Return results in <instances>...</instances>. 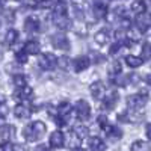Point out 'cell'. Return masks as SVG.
I'll return each instance as SVG.
<instances>
[{
  "label": "cell",
  "mask_w": 151,
  "mask_h": 151,
  "mask_svg": "<svg viewBox=\"0 0 151 151\" xmlns=\"http://www.w3.org/2000/svg\"><path fill=\"white\" fill-rule=\"evenodd\" d=\"M53 23L60 30H68L71 27V20L68 17V6L65 2H56L53 5Z\"/></svg>",
  "instance_id": "obj_1"
},
{
  "label": "cell",
  "mask_w": 151,
  "mask_h": 151,
  "mask_svg": "<svg viewBox=\"0 0 151 151\" xmlns=\"http://www.w3.org/2000/svg\"><path fill=\"white\" fill-rule=\"evenodd\" d=\"M47 127L42 121H33L23 129V136L27 142H36L45 134Z\"/></svg>",
  "instance_id": "obj_2"
},
{
  "label": "cell",
  "mask_w": 151,
  "mask_h": 151,
  "mask_svg": "<svg viewBox=\"0 0 151 151\" xmlns=\"http://www.w3.org/2000/svg\"><path fill=\"white\" fill-rule=\"evenodd\" d=\"M148 103V94L147 92H139V94H133L127 97V104L132 110H141L145 107Z\"/></svg>",
  "instance_id": "obj_3"
},
{
  "label": "cell",
  "mask_w": 151,
  "mask_h": 151,
  "mask_svg": "<svg viewBox=\"0 0 151 151\" xmlns=\"http://www.w3.org/2000/svg\"><path fill=\"white\" fill-rule=\"evenodd\" d=\"M74 112L80 121H88L91 116V106L88 104L86 100H79L74 106Z\"/></svg>",
  "instance_id": "obj_4"
},
{
  "label": "cell",
  "mask_w": 151,
  "mask_h": 151,
  "mask_svg": "<svg viewBox=\"0 0 151 151\" xmlns=\"http://www.w3.org/2000/svg\"><path fill=\"white\" fill-rule=\"evenodd\" d=\"M134 26L136 29L139 30L141 33H147L151 27V15L148 14H139V15H136V20H134Z\"/></svg>",
  "instance_id": "obj_5"
},
{
  "label": "cell",
  "mask_w": 151,
  "mask_h": 151,
  "mask_svg": "<svg viewBox=\"0 0 151 151\" xmlns=\"http://www.w3.org/2000/svg\"><path fill=\"white\" fill-rule=\"evenodd\" d=\"M38 64H40V67L42 70H53L58 64V58L52 53H44L40 56V59H38Z\"/></svg>",
  "instance_id": "obj_6"
},
{
  "label": "cell",
  "mask_w": 151,
  "mask_h": 151,
  "mask_svg": "<svg viewBox=\"0 0 151 151\" xmlns=\"http://www.w3.org/2000/svg\"><path fill=\"white\" fill-rule=\"evenodd\" d=\"M52 44L58 50H68L70 48V40H68V36L65 33H62V32L52 35Z\"/></svg>",
  "instance_id": "obj_7"
},
{
  "label": "cell",
  "mask_w": 151,
  "mask_h": 151,
  "mask_svg": "<svg viewBox=\"0 0 151 151\" xmlns=\"http://www.w3.org/2000/svg\"><path fill=\"white\" fill-rule=\"evenodd\" d=\"M116 103H118V94L113 92V91H109V92H106L104 98L101 100V109L103 110H112V109H115Z\"/></svg>",
  "instance_id": "obj_8"
},
{
  "label": "cell",
  "mask_w": 151,
  "mask_h": 151,
  "mask_svg": "<svg viewBox=\"0 0 151 151\" xmlns=\"http://www.w3.org/2000/svg\"><path fill=\"white\" fill-rule=\"evenodd\" d=\"M89 91H91L92 98H95V100H103L104 95H106V92H107L103 82H95V83H92L91 88H89Z\"/></svg>",
  "instance_id": "obj_9"
},
{
  "label": "cell",
  "mask_w": 151,
  "mask_h": 151,
  "mask_svg": "<svg viewBox=\"0 0 151 151\" xmlns=\"http://www.w3.org/2000/svg\"><path fill=\"white\" fill-rule=\"evenodd\" d=\"M33 97V89L30 86H23V88H17V91L14 94V98L18 100V101H27Z\"/></svg>",
  "instance_id": "obj_10"
},
{
  "label": "cell",
  "mask_w": 151,
  "mask_h": 151,
  "mask_svg": "<svg viewBox=\"0 0 151 151\" xmlns=\"http://www.w3.org/2000/svg\"><path fill=\"white\" fill-rule=\"evenodd\" d=\"M0 137H2L3 142H11L15 137V127L11 124L0 125Z\"/></svg>",
  "instance_id": "obj_11"
},
{
  "label": "cell",
  "mask_w": 151,
  "mask_h": 151,
  "mask_svg": "<svg viewBox=\"0 0 151 151\" xmlns=\"http://www.w3.org/2000/svg\"><path fill=\"white\" fill-rule=\"evenodd\" d=\"M91 11H92V15H94L95 20H103V18L107 17V6L103 2H95L92 5Z\"/></svg>",
  "instance_id": "obj_12"
},
{
  "label": "cell",
  "mask_w": 151,
  "mask_h": 151,
  "mask_svg": "<svg viewBox=\"0 0 151 151\" xmlns=\"http://www.w3.org/2000/svg\"><path fill=\"white\" fill-rule=\"evenodd\" d=\"M89 65H91V59L88 58V56H77V58L73 60V68L77 71V73L88 70V68H89Z\"/></svg>",
  "instance_id": "obj_13"
},
{
  "label": "cell",
  "mask_w": 151,
  "mask_h": 151,
  "mask_svg": "<svg viewBox=\"0 0 151 151\" xmlns=\"http://www.w3.org/2000/svg\"><path fill=\"white\" fill-rule=\"evenodd\" d=\"M23 52L26 53L27 56L40 55V52H41V45H40V42L35 41V40H29L26 44L23 45Z\"/></svg>",
  "instance_id": "obj_14"
},
{
  "label": "cell",
  "mask_w": 151,
  "mask_h": 151,
  "mask_svg": "<svg viewBox=\"0 0 151 151\" xmlns=\"http://www.w3.org/2000/svg\"><path fill=\"white\" fill-rule=\"evenodd\" d=\"M50 145L53 148H62L65 145V136L60 130H55L50 134Z\"/></svg>",
  "instance_id": "obj_15"
},
{
  "label": "cell",
  "mask_w": 151,
  "mask_h": 151,
  "mask_svg": "<svg viewBox=\"0 0 151 151\" xmlns=\"http://www.w3.org/2000/svg\"><path fill=\"white\" fill-rule=\"evenodd\" d=\"M40 27H41V24L36 17H27L26 21H24V32L26 33H36L40 30Z\"/></svg>",
  "instance_id": "obj_16"
},
{
  "label": "cell",
  "mask_w": 151,
  "mask_h": 151,
  "mask_svg": "<svg viewBox=\"0 0 151 151\" xmlns=\"http://www.w3.org/2000/svg\"><path fill=\"white\" fill-rule=\"evenodd\" d=\"M103 130H104L106 137H107V139H110V141H119L121 137H122V132H121V129L115 127V125H109V124H107Z\"/></svg>",
  "instance_id": "obj_17"
},
{
  "label": "cell",
  "mask_w": 151,
  "mask_h": 151,
  "mask_svg": "<svg viewBox=\"0 0 151 151\" xmlns=\"http://www.w3.org/2000/svg\"><path fill=\"white\" fill-rule=\"evenodd\" d=\"M14 113H15V116H17L18 119H24V118H29V116H30L32 109H30V106H27V104L20 103V104L15 106Z\"/></svg>",
  "instance_id": "obj_18"
},
{
  "label": "cell",
  "mask_w": 151,
  "mask_h": 151,
  "mask_svg": "<svg viewBox=\"0 0 151 151\" xmlns=\"http://www.w3.org/2000/svg\"><path fill=\"white\" fill-rule=\"evenodd\" d=\"M94 40L98 45H104V44H109L110 41V33L107 29H100L95 35H94Z\"/></svg>",
  "instance_id": "obj_19"
},
{
  "label": "cell",
  "mask_w": 151,
  "mask_h": 151,
  "mask_svg": "<svg viewBox=\"0 0 151 151\" xmlns=\"http://www.w3.org/2000/svg\"><path fill=\"white\" fill-rule=\"evenodd\" d=\"M73 133H74V136L77 137L79 141H83V139H86V137L89 136V130H88V127L83 125V124L76 125V127L73 129Z\"/></svg>",
  "instance_id": "obj_20"
},
{
  "label": "cell",
  "mask_w": 151,
  "mask_h": 151,
  "mask_svg": "<svg viewBox=\"0 0 151 151\" xmlns=\"http://www.w3.org/2000/svg\"><path fill=\"white\" fill-rule=\"evenodd\" d=\"M124 60H125V64L129 65V68H137L144 64V59L141 56H134V55H127Z\"/></svg>",
  "instance_id": "obj_21"
},
{
  "label": "cell",
  "mask_w": 151,
  "mask_h": 151,
  "mask_svg": "<svg viewBox=\"0 0 151 151\" xmlns=\"http://www.w3.org/2000/svg\"><path fill=\"white\" fill-rule=\"evenodd\" d=\"M130 9H132V12H134L136 15L144 14V12L147 11V3H145V0H133L132 5H130Z\"/></svg>",
  "instance_id": "obj_22"
},
{
  "label": "cell",
  "mask_w": 151,
  "mask_h": 151,
  "mask_svg": "<svg viewBox=\"0 0 151 151\" xmlns=\"http://www.w3.org/2000/svg\"><path fill=\"white\" fill-rule=\"evenodd\" d=\"M89 148H91V151H106V144L100 137H91Z\"/></svg>",
  "instance_id": "obj_23"
},
{
  "label": "cell",
  "mask_w": 151,
  "mask_h": 151,
  "mask_svg": "<svg viewBox=\"0 0 151 151\" xmlns=\"http://www.w3.org/2000/svg\"><path fill=\"white\" fill-rule=\"evenodd\" d=\"M130 151H151V144L145 141H134L130 147Z\"/></svg>",
  "instance_id": "obj_24"
},
{
  "label": "cell",
  "mask_w": 151,
  "mask_h": 151,
  "mask_svg": "<svg viewBox=\"0 0 151 151\" xmlns=\"http://www.w3.org/2000/svg\"><path fill=\"white\" fill-rule=\"evenodd\" d=\"M18 32L15 30V29H9L8 32H6V35H5V42L8 44V45H14L15 42H17V40H18Z\"/></svg>",
  "instance_id": "obj_25"
},
{
  "label": "cell",
  "mask_w": 151,
  "mask_h": 151,
  "mask_svg": "<svg viewBox=\"0 0 151 151\" xmlns=\"http://www.w3.org/2000/svg\"><path fill=\"white\" fill-rule=\"evenodd\" d=\"M107 71H109V74L112 76V77H115V76H118V74H121V64L115 59V60H112L110 64H109V68H107Z\"/></svg>",
  "instance_id": "obj_26"
},
{
  "label": "cell",
  "mask_w": 151,
  "mask_h": 151,
  "mask_svg": "<svg viewBox=\"0 0 151 151\" xmlns=\"http://www.w3.org/2000/svg\"><path fill=\"white\" fill-rule=\"evenodd\" d=\"M113 83L116 86H127L130 83V76H122V74H118L113 77Z\"/></svg>",
  "instance_id": "obj_27"
},
{
  "label": "cell",
  "mask_w": 151,
  "mask_h": 151,
  "mask_svg": "<svg viewBox=\"0 0 151 151\" xmlns=\"http://www.w3.org/2000/svg\"><path fill=\"white\" fill-rule=\"evenodd\" d=\"M12 82H14L15 88H23V86L27 85V77H26L24 74L20 73V74H15V76H14V80H12Z\"/></svg>",
  "instance_id": "obj_28"
},
{
  "label": "cell",
  "mask_w": 151,
  "mask_h": 151,
  "mask_svg": "<svg viewBox=\"0 0 151 151\" xmlns=\"http://www.w3.org/2000/svg\"><path fill=\"white\" fill-rule=\"evenodd\" d=\"M141 58L144 60H150L151 59V42H144L142 48H141Z\"/></svg>",
  "instance_id": "obj_29"
},
{
  "label": "cell",
  "mask_w": 151,
  "mask_h": 151,
  "mask_svg": "<svg viewBox=\"0 0 151 151\" xmlns=\"http://www.w3.org/2000/svg\"><path fill=\"white\" fill-rule=\"evenodd\" d=\"M122 47H124V42H122V41H116L115 44H112V45H110V48H109V55H110V56L118 55L121 50H122Z\"/></svg>",
  "instance_id": "obj_30"
},
{
  "label": "cell",
  "mask_w": 151,
  "mask_h": 151,
  "mask_svg": "<svg viewBox=\"0 0 151 151\" xmlns=\"http://www.w3.org/2000/svg\"><path fill=\"white\" fill-rule=\"evenodd\" d=\"M70 64H71V60H70L68 56H60V58H58L56 67H59V68H62V70H68Z\"/></svg>",
  "instance_id": "obj_31"
},
{
  "label": "cell",
  "mask_w": 151,
  "mask_h": 151,
  "mask_svg": "<svg viewBox=\"0 0 151 151\" xmlns=\"http://www.w3.org/2000/svg\"><path fill=\"white\" fill-rule=\"evenodd\" d=\"M9 73H12V74H20L21 73V67H20V64H18V62H17V64H9L8 65V68H6Z\"/></svg>",
  "instance_id": "obj_32"
},
{
  "label": "cell",
  "mask_w": 151,
  "mask_h": 151,
  "mask_svg": "<svg viewBox=\"0 0 151 151\" xmlns=\"http://www.w3.org/2000/svg\"><path fill=\"white\" fill-rule=\"evenodd\" d=\"M91 56L92 58H89V59H91L92 64H101V62H104V56L101 53H92Z\"/></svg>",
  "instance_id": "obj_33"
},
{
  "label": "cell",
  "mask_w": 151,
  "mask_h": 151,
  "mask_svg": "<svg viewBox=\"0 0 151 151\" xmlns=\"http://www.w3.org/2000/svg\"><path fill=\"white\" fill-rule=\"evenodd\" d=\"M15 59H17V62H18L20 65H21V64H26V62H27V55L21 50V52H18V53L15 55Z\"/></svg>",
  "instance_id": "obj_34"
},
{
  "label": "cell",
  "mask_w": 151,
  "mask_h": 151,
  "mask_svg": "<svg viewBox=\"0 0 151 151\" xmlns=\"http://www.w3.org/2000/svg\"><path fill=\"white\" fill-rule=\"evenodd\" d=\"M14 144L12 142H2L0 144V151H14Z\"/></svg>",
  "instance_id": "obj_35"
},
{
  "label": "cell",
  "mask_w": 151,
  "mask_h": 151,
  "mask_svg": "<svg viewBox=\"0 0 151 151\" xmlns=\"http://www.w3.org/2000/svg\"><path fill=\"white\" fill-rule=\"evenodd\" d=\"M97 124H98L101 129H104L106 125H107V116H106V115H98V118H97Z\"/></svg>",
  "instance_id": "obj_36"
},
{
  "label": "cell",
  "mask_w": 151,
  "mask_h": 151,
  "mask_svg": "<svg viewBox=\"0 0 151 151\" xmlns=\"http://www.w3.org/2000/svg\"><path fill=\"white\" fill-rule=\"evenodd\" d=\"M8 112H9L8 106H6L5 103H0V118H3V119H5V116L8 115Z\"/></svg>",
  "instance_id": "obj_37"
},
{
  "label": "cell",
  "mask_w": 151,
  "mask_h": 151,
  "mask_svg": "<svg viewBox=\"0 0 151 151\" xmlns=\"http://www.w3.org/2000/svg\"><path fill=\"white\" fill-rule=\"evenodd\" d=\"M35 151H52V150H50V147H47L45 144H40L35 148Z\"/></svg>",
  "instance_id": "obj_38"
},
{
  "label": "cell",
  "mask_w": 151,
  "mask_h": 151,
  "mask_svg": "<svg viewBox=\"0 0 151 151\" xmlns=\"http://www.w3.org/2000/svg\"><path fill=\"white\" fill-rule=\"evenodd\" d=\"M147 136H148V139L151 141V124L147 125Z\"/></svg>",
  "instance_id": "obj_39"
},
{
  "label": "cell",
  "mask_w": 151,
  "mask_h": 151,
  "mask_svg": "<svg viewBox=\"0 0 151 151\" xmlns=\"http://www.w3.org/2000/svg\"><path fill=\"white\" fill-rule=\"evenodd\" d=\"M145 83H147V85L151 88V74H148L147 77H145Z\"/></svg>",
  "instance_id": "obj_40"
},
{
  "label": "cell",
  "mask_w": 151,
  "mask_h": 151,
  "mask_svg": "<svg viewBox=\"0 0 151 151\" xmlns=\"http://www.w3.org/2000/svg\"><path fill=\"white\" fill-rule=\"evenodd\" d=\"M14 151H26V150H24L23 145H15V147H14Z\"/></svg>",
  "instance_id": "obj_41"
},
{
  "label": "cell",
  "mask_w": 151,
  "mask_h": 151,
  "mask_svg": "<svg viewBox=\"0 0 151 151\" xmlns=\"http://www.w3.org/2000/svg\"><path fill=\"white\" fill-rule=\"evenodd\" d=\"M73 151H86V150H83L80 147H76V148H73Z\"/></svg>",
  "instance_id": "obj_42"
},
{
  "label": "cell",
  "mask_w": 151,
  "mask_h": 151,
  "mask_svg": "<svg viewBox=\"0 0 151 151\" xmlns=\"http://www.w3.org/2000/svg\"><path fill=\"white\" fill-rule=\"evenodd\" d=\"M3 100H5V98H3L2 95H0V103H3Z\"/></svg>",
  "instance_id": "obj_43"
},
{
  "label": "cell",
  "mask_w": 151,
  "mask_h": 151,
  "mask_svg": "<svg viewBox=\"0 0 151 151\" xmlns=\"http://www.w3.org/2000/svg\"><path fill=\"white\" fill-rule=\"evenodd\" d=\"M5 2H6V0H0V5H3Z\"/></svg>",
  "instance_id": "obj_44"
},
{
  "label": "cell",
  "mask_w": 151,
  "mask_h": 151,
  "mask_svg": "<svg viewBox=\"0 0 151 151\" xmlns=\"http://www.w3.org/2000/svg\"><path fill=\"white\" fill-rule=\"evenodd\" d=\"M0 58H2V50H0Z\"/></svg>",
  "instance_id": "obj_45"
}]
</instances>
